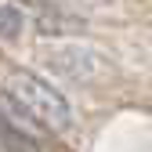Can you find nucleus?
<instances>
[{
    "label": "nucleus",
    "instance_id": "obj_1",
    "mask_svg": "<svg viewBox=\"0 0 152 152\" xmlns=\"http://www.w3.org/2000/svg\"><path fill=\"white\" fill-rule=\"evenodd\" d=\"M11 98H18L47 130H72V109L51 83H44L33 72H15L11 76Z\"/></svg>",
    "mask_w": 152,
    "mask_h": 152
},
{
    "label": "nucleus",
    "instance_id": "obj_3",
    "mask_svg": "<svg viewBox=\"0 0 152 152\" xmlns=\"http://www.w3.org/2000/svg\"><path fill=\"white\" fill-rule=\"evenodd\" d=\"M0 120L11 127V134L22 141V145H36V141L47 138V127L36 120L18 98H11V94H4V98H0Z\"/></svg>",
    "mask_w": 152,
    "mask_h": 152
},
{
    "label": "nucleus",
    "instance_id": "obj_4",
    "mask_svg": "<svg viewBox=\"0 0 152 152\" xmlns=\"http://www.w3.org/2000/svg\"><path fill=\"white\" fill-rule=\"evenodd\" d=\"M26 33V11L15 0H0V40H18Z\"/></svg>",
    "mask_w": 152,
    "mask_h": 152
},
{
    "label": "nucleus",
    "instance_id": "obj_2",
    "mask_svg": "<svg viewBox=\"0 0 152 152\" xmlns=\"http://www.w3.org/2000/svg\"><path fill=\"white\" fill-rule=\"evenodd\" d=\"M47 65L58 72L62 80L80 83V87H87V83H94V80H105V76L112 72L98 54L87 51V47H58V51L47 54Z\"/></svg>",
    "mask_w": 152,
    "mask_h": 152
}]
</instances>
